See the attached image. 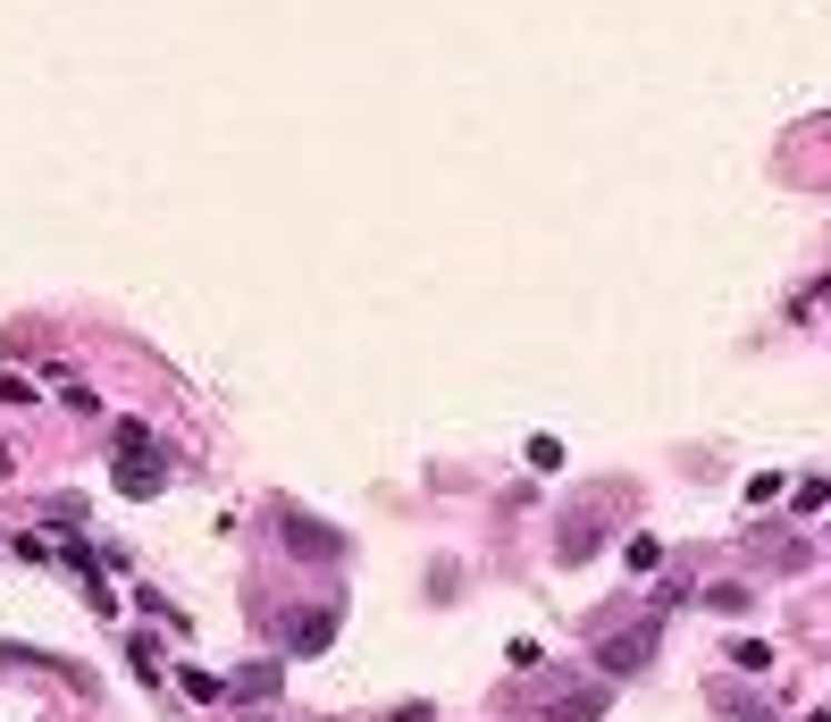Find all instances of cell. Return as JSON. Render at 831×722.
Segmentation results:
<instances>
[{
	"label": "cell",
	"instance_id": "cell-6",
	"mask_svg": "<svg viewBox=\"0 0 831 722\" xmlns=\"http://www.w3.org/2000/svg\"><path fill=\"white\" fill-rule=\"evenodd\" d=\"M714 714H722V722H773L755 698H739V689H714Z\"/></svg>",
	"mask_w": 831,
	"mask_h": 722
},
{
	"label": "cell",
	"instance_id": "cell-2",
	"mask_svg": "<svg viewBox=\"0 0 831 722\" xmlns=\"http://www.w3.org/2000/svg\"><path fill=\"white\" fill-rule=\"evenodd\" d=\"M597 655H604V672H639V664H647V655H655V630H647V622H639V630H622V639H604V646H597Z\"/></svg>",
	"mask_w": 831,
	"mask_h": 722
},
{
	"label": "cell",
	"instance_id": "cell-5",
	"mask_svg": "<svg viewBox=\"0 0 831 722\" xmlns=\"http://www.w3.org/2000/svg\"><path fill=\"white\" fill-rule=\"evenodd\" d=\"M597 513H580V521H563V563H580V554H597Z\"/></svg>",
	"mask_w": 831,
	"mask_h": 722
},
{
	"label": "cell",
	"instance_id": "cell-1",
	"mask_svg": "<svg viewBox=\"0 0 831 722\" xmlns=\"http://www.w3.org/2000/svg\"><path fill=\"white\" fill-rule=\"evenodd\" d=\"M118 495H134V504H143V495H160L169 488V471H160V454H151V429L143 420H118Z\"/></svg>",
	"mask_w": 831,
	"mask_h": 722
},
{
	"label": "cell",
	"instance_id": "cell-7",
	"mask_svg": "<svg viewBox=\"0 0 831 722\" xmlns=\"http://www.w3.org/2000/svg\"><path fill=\"white\" fill-rule=\"evenodd\" d=\"M236 689H244L252 705H261V698H278V664H244V672H236Z\"/></svg>",
	"mask_w": 831,
	"mask_h": 722
},
{
	"label": "cell",
	"instance_id": "cell-9",
	"mask_svg": "<svg viewBox=\"0 0 831 722\" xmlns=\"http://www.w3.org/2000/svg\"><path fill=\"white\" fill-rule=\"evenodd\" d=\"M622 563H630V571H655V563H663V546H655V538H630Z\"/></svg>",
	"mask_w": 831,
	"mask_h": 722
},
{
	"label": "cell",
	"instance_id": "cell-4",
	"mask_svg": "<svg viewBox=\"0 0 831 722\" xmlns=\"http://www.w3.org/2000/svg\"><path fill=\"white\" fill-rule=\"evenodd\" d=\"M604 705H613L604 689H571V698H554V705H547V722H597Z\"/></svg>",
	"mask_w": 831,
	"mask_h": 722
},
{
	"label": "cell",
	"instance_id": "cell-8",
	"mask_svg": "<svg viewBox=\"0 0 831 722\" xmlns=\"http://www.w3.org/2000/svg\"><path fill=\"white\" fill-rule=\"evenodd\" d=\"M731 664L739 672H773V646H764V639H731Z\"/></svg>",
	"mask_w": 831,
	"mask_h": 722
},
{
	"label": "cell",
	"instance_id": "cell-3",
	"mask_svg": "<svg viewBox=\"0 0 831 722\" xmlns=\"http://www.w3.org/2000/svg\"><path fill=\"white\" fill-rule=\"evenodd\" d=\"M328 630H337V613H294V622H286V646H294V655H320V646H328Z\"/></svg>",
	"mask_w": 831,
	"mask_h": 722
}]
</instances>
